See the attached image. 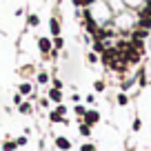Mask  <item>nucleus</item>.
<instances>
[{
	"label": "nucleus",
	"instance_id": "obj_1",
	"mask_svg": "<svg viewBox=\"0 0 151 151\" xmlns=\"http://www.w3.org/2000/svg\"><path fill=\"white\" fill-rule=\"evenodd\" d=\"M89 11H91V16H93L96 18V22L98 24H111V20H113V11L109 9V5H107V0H102V2H100V0H96L93 5L89 7Z\"/></svg>",
	"mask_w": 151,
	"mask_h": 151
},
{
	"label": "nucleus",
	"instance_id": "obj_2",
	"mask_svg": "<svg viewBox=\"0 0 151 151\" xmlns=\"http://www.w3.org/2000/svg\"><path fill=\"white\" fill-rule=\"evenodd\" d=\"M129 42H131V40H129ZM122 58L129 62V67H138V65H140V60H142V53H140V51H136L133 47H129L127 51L122 53Z\"/></svg>",
	"mask_w": 151,
	"mask_h": 151
},
{
	"label": "nucleus",
	"instance_id": "obj_3",
	"mask_svg": "<svg viewBox=\"0 0 151 151\" xmlns=\"http://www.w3.org/2000/svg\"><path fill=\"white\" fill-rule=\"evenodd\" d=\"M100 120H102V113H100L98 109L89 107V109H87V113H85V118H82V122H87V124H91V127H96Z\"/></svg>",
	"mask_w": 151,
	"mask_h": 151
},
{
	"label": "nucleus",
	"instance_id": "obj_4",
	"mask_svg": "<svg viewBox=\"0 0 151 151\" xmlns=\"http://www.w3.org/2000/svg\"><path fill=\"white\" fill-rule=\"evenodd\" d=\"M53 147H56V151H73V142L67 136H56L53 138Z\"/></svg>",
	"mask_w": 151,
	"mask_h": 151
},
{
	"label": "nucleus",
	"instance_id": "obj_5",
	"mask_svg": "<svg viewBox=\"0 0 151 151\" xmlns=\"http://www.w3.org/2000/svg\"><path fill=\"white\" fill-rule=\"evenodd\" d=\"M38 49H40L42 56H49V53L53 51V40H49V38H38Z\"/></svg>",
	"mask_w": 151,
	"mask_h": 151
},
{
	"label": "nucleus",
	"instance_id": "obj_6",
	"mask_svg": "<svg viewBox=\"0 0 151 151\" xmlns=\"http://www.w3.org/2000/svg\"><path fill=\"white\" fill-rule=\"evenodd\" d=\"M47 98L51 100V102H56V104H60V102H65V93H62V89H56V87H51L49 89V93H47Z\"/></svg>",
	"mask_w": 151,
	"mask_h": 151
},
{
	"label": "nucleus",
	"instance_id": "obj_7",
	"mask_svg": "<svg viewBox=\"0 0 151 151\" xmlns=\"http://www.w3.org/2000/svg\"><path fill=\"white\" fill-rule=\"evenodd\" d=\"M91 131H93V127H91V124H87V122H78V133H80L82 140H87V138L91 136Z\"/></svg>",
	"mask_w": 151,
	"mask_h": 151
},
{
	"label": "nucleus",
	"instance_id": "obj_8",
	"mask_svg": "<svg viewBox=\"0 0 151 151\" xmlns=\"http://www.w3.org/2000/svg\"><path fill=\"white\" fill-rule=\"evenodd\" d=\"M49 31H51V36H53V38L60 36L62 29H60V20H58V18H51V20H49Z\"/></svg>",
	"mask_w": 151,
	"mask_h": 151
},
{
	"label": "nucleus",
	"instance_id": "obj_9",
	"mask_svg": "<svg viewBox=\"0 0 151 151\" xmlns=\"http://www.w3.org/2000/svg\"><path fill=\"white\" fill-rule=\"evenodd\" d=\"M18 111L22 113V116H31L33 107H31V102H29V100H22V102L18 104Z\"/></svg>",
	"mask_w": 151,
	"mask_h": 151
},
{
	"label": "nucleus",
	"instance_id": "obj_10",
	"mask_svg": "<svg viewBox=\"0 0 151 151\" xmlns=\"http://www.w3.org/2000/svg\"><path fill=\"white\" fill-rule=\"evenodd\" d=\"M116 104H118V107H127V104H129V96L124 93V91H118V96H116Z\"/></svg>",
	"mask_w": 151,
	"mask_h": 151
},
{
	"label": "nucleus",
	"instance_id": "obj_11",
	"mask_svg": "<svg viewBox=\"0 0 151 151\" xmlns=\"http://www.w3.org/2000/svg\"><path fill=\"white\" fill-rule=\"evenodd\" d=\"M18 93H22V96H31V93H33L31 82H22V85L18 87Z\"/></svg>",
	"mask_w": 151,
	"mask_h": 151
},
{
	"label": "nucleus",
	"instance_id": "obj_12",
	"mask_svg": "<svg viewBox=\"0 0 151 151\" xmlns=\"http://www.w3.org/2000/svg\"><path fill=\"white\" fill-rule=\"evenodd\" d=\"M136 80H138V87H147V82H149V80H147V73H145V69H140V71L136 73Z\"/></svg>",
	"mask_w": 151,
	"mask_h": 151
},
{
	"label": "nucleus",
	"instance_id": "obj_13",
	"mask_svg": "<svg viewBox=\"0 0 151 151\" xmlns=\"http://www.w3.org/2000/svg\"><path fill=\"white\" fill-rule=\"evenodd\" d=\"M36 80H38V85H49V73L47 71H38Z\"/></svg>",
	"mask_w": 151,
	"mask_h": 151
},
{
	"label": "nucleus",
	"instance_id": "obj_14",
	"mask_svg": "<svg viewBox=\"0 0 151 151\" xmlns=\"http://www.w3.org/2000/svg\"><path fill=\"white\" fill-rule=\"evenodd\" d=\"M87 109H89V107H85V104H76V107H73V113H76V118H85V113H87Z\"/></svg>",
	"mask_w": 151,
	"mask_h": 151
},
{
	"label": "nucleus",
	"instance_id": "obj_15",
	"mask_svg": "<svg viewBox=\"0 0 151 151\" xmlns=\"http://www.w3.org/2000/svg\"><path fill=\"white\" fill-rule=\"evenodd\" d=\"M104 89H107V82H104L102 78H98V80L93 82V91H96V93H102Z\"/></svg>",
	"mask_w": 151,
	"mask_h": 151
},
{
	"label": "nucleus",
	"instance_id": "obj_16",
	"mask_svg": "<svg viewBox=\"0 0 151 151\" xmlns=\"http://www.w3.org/2000/svg\"><path fill=\"white\" fill-rule=\"evenodd\" d=\"M107 47H109V45H107V42H102V40H93V51L98 53V56H100V53H102Z\"/></svg>",
	"mask_w": 151,
	"mask_h": 151
},
{
	"label": "nucleus",
	"instance_id": "obj_17",
	"mask_svg": "<svg viewBox=\"0 0 151 151\" xmlns=\"http://www.w3.org/2000/svg\"><path fill=\"white\" fill-rule=\"evenodd\" d=\"M78 151H98V149H96V145L91 140H85L80 147H78Z\"/></svg>",
	"mask_w": 151,
	"mask_h": 151
},
{
	"label": "nucleus",
	"instance_id": "obj_18",
	"mask_svg": "<svg viewBox=\"0 0 151 151\" xmlns=\"http://www.w3.org/2000/svg\"><path fill=\"white\" fill-rule=\"evenodd\" d=\"M16 149H18L16 140H5L2 142V151H16Z\"/></svg>",
	"mask_w": 151,
	"mask_h": 151
},
{
	"label": "nucleus",
	"instance_id": "obj_19",
	"mask_svg": "<svg viewBox=\"0 0 151 151\" xmlns=\"http://www.w3.org/2000/svg\"><path fill=\"white\" fill-rule=\"evenodd\" d=\"M136 27H142V29H149L151 31V18H138Z\"/></svg>",
	"mask_w": 151,
	"mask_h": 151
},
{
	"label": "nucleus",
	"instance_id": "obj_20",
	"mask_svg": "<svg viewBox=\"0 0 151 151\" xmlns=\"http://www.w3.org/2000/svg\"><path fill=\"white\" fill-rule=\"evenodd\" d=\"M27 24L29 27H38V24H40V18H38L36 14H29L27 16Z\"/></svg>",
	"mask_w": 151,
	"mask_h": 151
},
{
	"label": "nucleus",
	"instance_id": "obj_21",
	"mask_svg": "<svg viewBox=\"0 0 151 151\" xmlns=\"http://www.w3.org/2000/svg\"><path fill=\"white\" fill-rule=\"evenodd\" d=\"M131 131H133V133H140V131H142V120H140V118H133V122H131Z\"/></svg>",
	"mask_w": 151,
	"mask_h": 151
},
{
	"label": "nucleus",
	"instance_id": "obj_22",
	"mask_svg": "<svg viewBox=\"0 0 151 151\" xmlns=\"http://www.w3.org/2000/svg\"><path fill=\"white\" fill-rule=\"evenodd\" d=\"M131 47L136 49V51L145 53V40H131Z\"/></svg>",
	"mask_w": 151,
	"mask_h": 151
},
{
	"label": "nucleus",
	"instance_id": "obj_23",
	"mask_svg": "<svg viewBox=\"0 0 151 151\" xmlns=\"http://www.w3.org/2000/svg\"><path fill=\"white\" fill-rule=\"evenodd\" d=\"M62 47H65V38H62V36H56V38H53V49H58V51H60Z\"/></svg>",
	"mask_w": 151,
	"mask_h": 151
},
{
	"label": "nucleus",
	"instance_id": "obj_24",
	"mask_svg": "<svg viewBox=\"0 0 151 151\" xmlns=\"http://www.w3.org/2000/svg\"><path fill=\"white\" fill-rule=\"evenodd\" d=\"M98 60H100V56H98L96 51H89V53H87V62H89V65H96Z\"/></svg>",
	"mask_w": 151,
	"mask_h": 151
},
{
	"label": "nucleus",
	"instance_id": "obj_25",
	"mask_svg": "<svg viewBox=\"0 0 151 151\" xmlns=\"http://www.w3.org/2000/svg\"><path fill=\"white\" fill-rule=\"evenodd\" d=\"M51 87H56V89H62V87H65V82H62L60 78H53V80H51Z\"/></svg>",
	"mask_w": 151,
	"mask_h": 151
},
{
	"label": "nucleus",
	"instance_id": "obj_26",
	"mask_svg": "<svg viewBox=\"0 0 151 151\" xmlns=\"http://www.w3.org/2000/svg\"><path fill=\"white\" fill-rule=\"evenodd\" d=\"M27 142H29V138H27V136H20V138H16V145H18V147H24Z\"/></svg>",
	"mask_w": 151,
	"mask_h": 151
},
{
	"label": "nucleus",
	"instance_id": "obj_27",
	"mask_svg": "<svg viewBox=\"0 0 151 151\" xmlns=\"http://www.w3.org/2000/svg\"><path fill=\"white\" fill-rule=\"evenodd\" d=\"M71 102L80 104V102H82V96H80V93H71Z\"/></svg>",
	"mask_w": 151,
	"mask_h": 151
},
{
	"label": "nucleus",
	"instance_id": "obj_28",
	"mask_svg": "<svg viewBox=\"0 0 151 151\" xmlns=\"http://www.w3.org/2000/svg\"><path fill=\"white\" fill-rule=\"evenodd\" d=\"M85 102L89 104V107H91V104H96V96H93V93H89V96L85 98Z\"/></svg>",
	"mask_w": 151,
	"mask_h": 151
},
{
	"label": "nucleus",
	"instance_id": "obj_29",
	"mask_svg": "<svg viewBox=\"0 0 151 151\" xmlns=\"http://www.w3.org/2000/svg\"><path fill=\"white\" fill-rule=\"evenodd\" d=\"M22 98H24L22 93H16V96H14V104H20V102H22Z\"/></svg>",
	"mask_w": 151,
	"mask_h": 151
},
{
	"label": "nucleus",
	"instance_id": "obj_30",
	"mask_svg": "<svg viewBox=\"0 0 151 151\" xmlns=\"http://www.w3.org/2000/svg\"><path fill=\"white\" fill-rule=\"evenodd\" d=\"M49 102H51L49 98H42V100H40V107H42V109H47V107H49Z\"/></svg>",
	"mask_w": 151,
	"mask_h": 151
},
{
	"label": "nucleus",
	"instance_id": "obj_31",
	"mask_svg": "<svg viewBox=\"0 0 151 151\" xmlns=\"http://www.w3.org/2000/svg\"><path fill=\"white\" fill-rule=\"evenodd\" d=\"M71 2H73V5L78 7V9H80V0H71Z\"/></svg>",
	"mask_w": 151,
	"mask_h": 151
},
{
	"label": "nucleus",
	"instance_id": "obj_32",
	"mask_svg": "<svg viewBox=\"0 0 151 151\" xmlns=\"http://www.w3.org/2000/svg\"><path fill=\"white\" fill-rule=\"evenodd\" d=\"M147 151H151V149H147Z\"/></svg>",
	"mask_w": 151,
	"mask_h": 151
}]
</instances>
